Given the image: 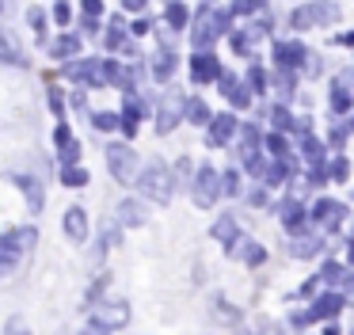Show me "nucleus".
<instances>
[{
  "label": "nucleus",
  "instance_id": "17",
  "mask_svg": "<svg viewBox=\"0 0 354 335\" xmlns=\"http://www.w3.org/2000/svg\"><path fill=\"white\" fill-rule=\"evenodd\" d=\"M225 251H229V255H240L248 266H259L263 259H267V251H263V244H255V240H232Z\"/></svg>",
  "mask_w": 354,
  "mask_h": 335
},
{
  "label": "nucleus",
  "instance_id": "50",
  "mask_svg": "<svg viewBox=\"0 0 354 335\" xmlns=\"http://www.w3.org/2000/svg\"><path fill=\"white\" fill-rule=\"evenodd\" d=\"M8 335H27V327L19 320H8Z\"/></svg>",
  "mask_w": 354,
  "mask_h": 335
},
{
  "label": "nucleus",
  "instance_id": "18",
  "mask_svg": "<svg viewBox=\"0 0 354 335\" xmlns=\"http://www.w3.org/2000/svg\"><path fill=\"white\" fill-rule=\"evenodd\" d=\"M335 312H343V293H320L313 301V309H308V316L313 320H331Z\"/></svg>",
  "mask_w": 354,
  "mask_h": 335
},
{
  "label": "nucleus",
  "instance_id": "56",
  "mask_svg": "<svg viewBox=\"0 0 354 335\" xmlns=\"http://www.w3.org/2000/svg\"><path fill=\"white\" fill-rule=\"evenodd\" d=\"M0 8H4V0H0Z\"/></svg>",
  "mask_w": 354,
  "mask_h": 335
},
{
  "label": "nucleus",
  "instance_id": "44",
  "mask_svg": "<svg viewBox=\"0 0 354 335\" xmlns=\"http://www.w3.org/2000/svg\"><path fill=\"white\" fill-rule=\"evenodd\" d=\"M328 175H331V179H339V183H343V179H346V160H343V156H339V160H335V164H331V168H328Z\"/></svg>",
  "mask_w": 354,
  "mask_h": 335
},
{
  "label": "nucleus",
  "instance_id": "40",
  "mask_svg": "<svg viewBox=\"0 0 354 335\" xmlns=\"http://www.w3.org/2000/svg\"><path fill=\"white\" fill-rule=\"evenodd\" d=\"M69 19H73V8L65 4V0H57V4H54V23H57V27H69Z\"/></svg>",
  "mask_w": 354,
  "mask_h": 335
},
{
  "label": "nucleus",
  "instance_id": "30",
  "mask_svg": "<svg viewBox=\"0 0 354 335\" xmlns=\"http://www.w3.org/2000/svg\"><path fill=\"white\" fill-rule=\"evenodd\" d=\"M164 19H168V27H171V30L187 27V8L179 4V0H171V4H168V12H164Z\"/></svg>",
  "mask_w": 354,
  "mask_h": 335
},
{
  "label": "nucleus",
  "instance_id": "46",
  "mask_svg": "<svg viewBox=\"0 0 354 335\" xmlns=\"http://www.w3.org/2000/svg\"><path fill=\"white\" fill-rule=\"evenodd\" d=\"M259 335H282V327L274 320H259Z\"/></svg>",
  "mask_w": 354,
  "mask_h": 335
},
{
  "label": "nucleus",
  "instance_id": "4",
  "mask_svg": "<svg viewBox=\"0 0 354 335\" xmlns=\"http://www.w3.org/2000/svg\"><path fill=\"white\" fill-rule=\"evenodd\" d=\"M107 168H111V175H115L118 183L130 187L133 175H138V152H133L130 145H111L107 149Z\"/></svg>",
  "mask_w": 354,
  "mask_h": 335
},
{
  "label": "nucleus",
  "instance_id": "51",
  "mask_svg": "<svg viewBox=\"0 0 354 335\" xmlns=\"http://www.w3.org/2000/svg\"><path fill=\"white\" fill-rule=\"evenodd\" d=\"M95 30H100V23H95L92 15H84V35H95Z\"/></svg>",
  "mask_w": 354,
  "mask_h": 335
},
{
  "label": "nucleus",
  "instance_id": "33",
  "mask_svg": "<svg viewBox=\"0 0 354 335\" xmlns=\"http://www.w3.org/2000/svg\"><path fill=\"white\" fill-rule=\"evenodd\" d=\"M308 8H313L316 23H335L339 19V4H308Z\"/></svg>",
  "mask_w": 354,
  "mask_h": 335
},
{
  "label": "nucleus",
  "instance_id": "53",
  "mask_svg": "<svg viewBox=\"0 0 354 335\" xmlns=\"http://www.w3.org/2000/svg\"><path fill=\"white\" fill-rule=\"evenodd\" d=\"M126 8H130V12H141V8H145V0H122Z\"/></svg>",
  "mask_w": 354,
  "mask_h": 335
},
{
  "label": "nucleus",
  "instance_id": "3",
  "mask_svg": "<svg viewBox=\"0 0 354 335\" xmlns=\"http://www.w3.org/2000/svg\"><path fill=\"white\" fill-rule=\"evenodd\" d=\"M31 240H35V228L0 236V278H8V274L19 266V255H24V248H27Z\"/></svg>",
  "mask_w": 354,
  "mask_h": 335
},
{
  "label": "nucleus",
  "instance_id": "39",
  "mask_svg": "<svg viewBox=\"0 0 354 335\" xmlns=\"http://www.w3.org/2000/svg\"><path fill=\"white\" fill-rule=\"evenodd\" d=\"M214 312H217V316H221V320H240V312L232 309V305L225 301V297H214Z\"/></svg>",
  "mask_w": 354,
  "mask_h": 335
},
{
  "label": "nucleus",
  "instance_id": "5",
  "mask_svg": "<svg viewBox=\"0 0 354 335\" xmlns=\"http://www.w3.org/2000/svg\"><path fill=\"white\" fill-rule=\"evenodd\" d=\"M217 194H221V187H217V172H214V168H206V164H202L198 172H194L191 198H194L198 206H214V202H217Z\"/></svg>",
  "mask_w": 354,
  "mask_h": 335
},
{
  "label": "nucleus",
  "instance_id": "31",
  "mask_svg": "<svg viewBox=\"0 0 354 335\" xmlns=\"http://www.w3.org/2000/svg\"><path fill=\"white\" fill-rule=\"evenodd\" d=\"M217 187H221V194H232V198H236V194H240V172H232V168H229L225 175H217Z\"/></svg>",
  "mask_w": 354,
  "mask_h": 335
},
{
  "label": "nucleus",
  "instance_id": "42",
  "mask_svg": "<svg viewBox=\"0 0 354 335\" xmlns=\"http://www.w3.org/2000/svg\"><path fill=\"white\" fill-rule=\"evenodd\" d=\"M27 23L42 35V27H46V12H42V8H31V12H27Z\"/></svg>",
  "mask_w": 354,
  "mask_h": 335
},
{
  "label": "nucleus",
  "instance_id": "37",
  "mask_svg": "<svg viewBox=\"0 0 354 335\" xmlns=\"http://www.w3.org/2000/svg\"><path fill=\"white\" fill-rule=\"evenodd\" d=\"M267 84H270V76L263 73L259 65H252V69H248V88H252V91H263Z\"/></svg>",
  "mask_w": 354,
  "mask_h": 335
},
{
  "label": "nucleus",
  "instance_id": "43",
  "mask_svg": "<svg viewBox=\"0 0 354 335\" xmlns=\"http://www.w3.org/2000/svg\"><path fill=\"white\" fill-rule=\"evenodd\" d=\"M77 156H80V141H69L62 149V160H65V164H77Z\"/></svg>",
  "mask_w": 354,
  "mask_h": 335
},
{
  "label": "nucleus",
  "instance_id": "32",
  "mask_svg": "<svg viewBox=\"0 0 354 335\" xmlns=\"http://www.w3.org/2000/svg\"><path fill=\"white\" fill-rule=\"evenodd\" d=\"M313 23H316V19H313V8H308V4L297 8V12H290V27H293V30H308Z\"/></svg>",
  "mask_w": 354,
  "mask_h": 335
},
{
  "label": "nucleus",
  "instance_id": "6",
  "mask_svg": "<svg viewBox=\"0 0 354 335\" xmlns=\"http://www.w3.org/2000/svg\"><path fill=\"white\" fill-rule=\"evenodd\" d=\"M183 103L187 99L179 96L176 88H171V96H164L160 111H156V129H160V134H171V129L179 126V118H183Z\"/></svg>",
  "mask_w": 354,
  "mask_h": 335
},
{
  "label": "nucleus",
  "instance_id": "47",
  "mask_svg": "<svg viewBox=\"0 0 354 335\" xmlns=\"http://www.w3.org/2000/svg\"><path fill=\"white\" fill-rule=\"evenodd\" d=\"M100 12H103V0H84V15H92V19H95Z\"/></svg>",
  "mask_w": 354,
  "mask_h": 335
},
{
  "label": "nucleus",
  "instance_id": "52",
  "mask_svg": "<svg viewBox=\"0 0 354 335\" xmlns=\"http://www.w3.org/2000/svg\"><path fill=\"white\" fill-rule=\"evenodd\" d=\"M130 30H133V35L141 38V35H149V23H145V19H138V23H133V27H130Z\"/></svg>",
  "mask_w": 354,
  "mask_h": 335
},
{
  "label": "nucleus",
  "instance_id": "23",
  "mask_svg": "<svg viewBox=\"0 0 354 335\" xmlns=\"http://www.w3.org/2000/svg\"><path fill=\"white\" fill-rule=\"evenodd\" d=\"M282 225L290 228V233H301V225H305V210H301V202H286L282 206Z\"/></svg>",
  "mask_w": 354,
  "mask_h": 335
},
{
  "label": "nucleus",
  "instance_id": "27",
  "mask_svg": "<svg viewBox=\"0 0 354 335\" xmlns=\"http://www.w3.org/2000/svg\"><path fill=\"white\" fill-rule=\"evenodd\" d=\"M274 88H278V96H293V88H297V69H278Z\"/></svg>",
  "mask_w": 354,
  "mask_h": 335
},
{
  "label": "nucleus",
  "instance_id": "7",
  "mask_svg": "<svg viewBox=\"0 0 354 335\" xmlns=\"http://www.w3.org/2000/svg\"><path fill=\"white\" fill-rule=\"evenodd\" d=\"M346 217V206L335 202V198H320V202L313 206V221L324 228V233H331V228H339Z\"/></svg>",
  "mask_w": 354,
  "mask_h": 335
},
{
  "label": "nucleus",
  "instance_id": "11",
  "mask_svg": "<svg viewBox=\"0 0 354 335\" xmlns=\"http://www.w3.org/2000/svg\"><path fill=\"white\" fill-rule=\"evenodd\" d=\"M324 251V236H316V233H293V240H290V255L293 259H313V255H320Z\"/></svg>",
  "mask_w": 354,
  "mask_h": 335
},
{
  "label": "nucleus",
  "instance_id": "19",
  "mask_svg": "<svg viewBox=\"0 0 354 335\" xmlns=\"http://www.w3.org/2000/svg\"><path fill=\"white\" fill-rule=\"evenodd\" d=\"M118 225H122V228L145 225V210H141L138 198H126V202H118Z\"/></svg>",
  "mask_w": 354,
  "mask_h": 335
},
{
  "label": "nucleus",
  "instance_id": "41",
  "mask_svg": "<svg viewBox=\"0 0 354 335\" xmlns=\"http://www.w3.org/2000/svg\"><path fill=\"white\" fill-rule=\"evenodd\" d=\"M270 118H274V129H293V114L286 111V107H278V111H270Z\"/></svg>",
  "mask_w": 354,
  "mask_h": 335
},
{
  "label": "nucleus",
  "instance_id": "9",
  "mask_svg": "<svg viewBox=\"0 0 354 335\" xmlns=\"http://www.w3.org/2000/svg\"><path fill=\"white\" fill-rule=\"evenodd\" d=\"M305 57H308V50L297 42V38H282V42H274V61H278V69H297Z\"/></svg>",
  "mask_w": 354,
  "mask_h": 335
},
{
  "label": "nucleus",
  "instance_id": "1",
  "mask_svg": "<svg viewBox=\"0 0 354 335\" xmlns=\"http://www.w3.org/2000/svg\"><path fill=\"white\" fill-rule=\"evenodd\" d=\"M133 183L141 187V194H149L153 202H160V206L171 202V194H176V179H171L168 164H160V160H153L141 175H133Z\"/></svg>",
  "mask_w": 354,
  "mask_h": 335
},
{
  "label": "nucleus",
  "instance_id": "29",
  "mask_svg": "<svg viewBox=\"0 0 354 335\" xmlns=\"http://www.w3.org/2000/svg\"><path fill=\"white\" fill-rule=\"evenodd\" d=\"M62 183H65V187H84L88 172H84V168H77V164H65L62 168Z\"/></svg>",
  "mask_w": 354,
  "mask_h": 335
},
{
  "label": "nucleus",
  "instance_id": "8",
  "mask_svg": "<svg viewBox=\"0 0 354 335\" xmlns=\"http://www.w3.org/2000/svg\"><path fill=\"white\" fill-rule=\"evenodd\" d=\"M130 320V305L126 301H103L92 312V327H122Z\"/></svg>",
  "mask_w": 354,
  "mask_h": 335
},
{
  "label": "nucleus",
  "instance_id": "12",
  "mask_svg": "<svg viewBox=\"0 0 354 335\" xmlns=\"http://www.w3.org/2000/svg\"><path fill=\"white\" fill-rule=\"evenodd\" d=\"M141 114H145V103L138 99V91H126V107H122V114H118V126L126 129V134H138V122H141Z\"/></svg>",
  "mask_w": 354,
  "mask_h": 335
},
{
  "label": "nucleus",
  "instance_id": "55",
  "mask_svg": "<svg viewBox=\"0 0 354 335\" xmlns=\"http://www.w3.org/2000/svg\"><path fill=\"white\" fill-rule=\"evenodd\" d=\"M324 335H343V332H339V327H331V324H328V327H324Z\"/></svg>",
  "mask_w": 354,
  "mask_h": 335
},
{
  "label": "nucleus",
  "instance_id": "10",
  "mask_svg": "<svg viewBox=\"0 0 354 335\" xmlns=\"http://www.w3.org/2000/svg\"><path fill=\"white\" fill-rule=\"evenodd\" d=\"M221 76V65H217V57L209 50H202V53H194L191 57V80L194 84H209V80H217Z\"/></svg>",
  "mask_w": 354,
  "mask_h": 335
},
{
  "label": "nucleus",
  "instance_id": "45",
  "mask_svg": "<svg viewBox=\"0 0 354 335\" xmlns=\"http://www.w3.org/2000/svg\"><path fill=\"white\" fill-rule=\"evenodd\" d=\"M69 141H73L69 126H57V129H54V145H57V149H65V145H69Z\"/></svg>",
  "mask_w": 354,
  "mask_h": 335
},
{
  "label": "nucleus",
  "instance_id": "54",
  "mask_svg": "<svg viewBox=\"0 0 354 335\" xmlns=\"http://www.w3.org/2000/svg\"><path fill=\"white\" fill-rule=\"evenodd\" d=\"M84 335H111V332H103V327H88Z\"/></svg>",
  "mask_w": 354,
  "mask_h": 335
},
{
  "label": "nucleus",
  "instance_id": "2",
  "mask_svg": "<svg viewBox=\"0 0 354 335\" xmlns=\"http://www.w3.org/2000/svg\"><path fill=\"white\" fill-rule=\"evenodd\" d=\"M115 73H118L115 61H100V57H80V61H69V65H65V76H73V80H80V84H92V88L111 84Z\"/></svg>",
  "mask_w": 354,
  "mask_h": 335
},
{
  "label": "nucleus",
  "instance_id": "25",
  "mask_svg": "<svg viewBox=\"0 0 354 335\" xmlns=\"http://www.w3.org/2000/svg\"><path fill=\"white\" fill-rule=\"evenodd\" d=\"M236 233H240V228H236V221H232V213H225V217H217V225H214V236L225 244V248H229V244L236 240Z\"/></svg>",
  "mask_w": 354,
  "mask_h": 335
},
{
  "label": "nucleus",
  "instance_id": "24",
  "mask_svg": "<svg viewBox=\"0 0 354 335\" xmlns=\"http://www.w3.org/2000/svg\"><path fill=\"white\" fill-rule=\"evenodd\" d=\"M183 111H187V118H191L194 126H209V118H214V114H209V107L202 103V99H187Z\"/></svg>",
  "mask_w": 354,
  "mask_h": 335
},
{
  "label": "nucleus",
  "instance_id": "34",
  "mask_svg": "<svg viewBox=\"0 0 354 335\" xmlns=\"http://www.w3.org/2000/svg\"><path fill=\"white\" fill-rule=\"evenodd\" d=\"M92 126H95V129H103V134H107V129L115 134V129H118V114H111V111H95V114H92Z\"/></svg>",
  "mask_w": 354,
  "mask_h": 335
},
{
  "label": "nucleus",
  "instance_id": "14",
  "mask_svg": "<svg viewBox=\"0 0 354 335\" xmlns=\"http://www.w3.org/2000/svg\"><path fill=\"white\" fill-rule=\"evenodd\" d=\"M240 122L232 118V114H217V118H209V145H229L232 137H236Z\"/></svg>",
  "mask_w": 354,
  "mask_h": 335
},
{
  "label": "nucleus",
  "instance_id": "22",
  "mask_svg": "<svg viewBox=\"0 0 354 335\" xmlns=\"http://www.w3.org/2000/svg\"><path fill=\"white\" fill-rule=\"evenodd\" d=\"M80 53V38L77 35H62L50 42V57H77Z\"/></svg>",
  "mask_w": 354,
  "mask_h": 335
},
{
  "label": "nucleus",
  "instance_id": "15",
  "mask_svg": "<svg viewBox=\"0 0 354 335\" xmlns=\"http://www.w3.org/2000/svg\"><path fill=\"white\" fill-rule=\"evenodd\" d=\"M331 111L335 114H346L351 111V69L335 76V88H331Z\"/></svg>",
  "mask_w": 354,
  "mask_h": 335
},
{
  "label": "nucleus",
  "instance_id": "49",
  "mask_svg": "<svg viewBox=\"0 0 354 335\" xmlns=\"http://www.w3.org/2000/svg\"><path fill=\"white\" fill-rule=\"evenodd\" d=\"M308 320H313V316H308V309H301V312H293V324H297V327H305V324H308Z\"/></svg>",
  "mask_w": 354,
  "mask_h": 335
},
{
  "label": "nucleus",
  "instance_id": "48",
  "mask_svg": "<svg viewBox=\"0 0 354 335\" xmlns=\"http://www.w3.org/2000/svg\"><path fill=\"white\" fill-rule=\"evenodd\" d=\"M346 141V126H335V129H331V145H335V149H339V145H343Z\"/></svg>",
  "mask_w": 354,
  "mask_h": 335
},
{
  "label": "nucleus",
  "instance_id": "16",
  "mask_svg": "<svg viewBox=\"0 0 354 335\" xmlns=\"http://www.w3.org/2000/svg\"><path fill=\"white\" fill-rule=\"evenodd\" d=\"M65 233H69L73 244H84V236H88V213L80 210V206H69V210H65Z\"/></svg>",
  "mask_w": 354,
  "mask_h": 335
},
{
  "label": "nucleus",
  "instance_id": "38",
  "mask_svg": "<svg viewBox=\"0 0 354 335\" xmlns=\"http://www.w3.org/2000/svg\"><path fill=\"white\" fill-rule=\"evenodd\" d=\"M301 149H305V156H308V160H316V164H320V160H324V145L316 141L313 134H308L305 141H301Z\"/></svg>",
  "mask_w": 354,
  "mask_h": 335
},
{
  "label": "nucleus",
  "instance_id": "36",
  "mask_svg": "<svg viewBox=\"0 0 354 335\" xmlns=\"http://www.w3.org/2000/svg\"><path fill=\"white\" fill-rule=\"evenodd\" d=\"M107 50H122V19H111V30L103 35Z\"/></svg>",
  "mask_w": 354,
  "mask_h": 335
},
{
  "label": "nucleus",
  "instance_id": "20",
  "mask_svg": "<svg viewBox=\"0 0 354 335\" xmlns=\"http://www.w3.org/2000/svg\"><path fill=\"white\" fill-rule=\"evenodd\" d=\"M176 69H179V57H176V50H160L153 57V76L156 80H171V76H176Z\"/></svg>",
  "mask_w": 354,
  "mask_h": 335
},
{
  "label": "nucleus",
  "instance_id": "28",
  "mask_svg": "<svg viewBox=\"0 0 354 335\" xmlns=\"http://www.w3.org/2000/svg\"><path fill=\"white\" fill-rule=\"evenodd\" d=\"M19 187H24V194H27V202H31V210H42V187H39V179L24 175V179H19Z\"/></svg>",
  "mask_w": 354,
  "mask_h": 335
},
{
  "label": "nucleus",
  "instance_id": "35",
  "mask_svg": "<svg viewBox=\"0 0 354 335\" xmlns=\"http://www.w3.org/2000/svg\"><path fill=\"white\" fill-rule=\"evenodd\" d=\"M267 149L274 152L278 160H290V141H286L282 134H270V137H267Z\"/></svg>",
  "mask_w": 354,
  "mask_h": 335
},
{
  "label": "nucleus",
  "instance_id": "21",
  "mask_svg": "<svg viewBox=\"0 0 354 335\" xmlns=\"http://www.w3.org/2000/svg\"><path fill=\"white\" fill-rule=\"evenodd\" d=\"M0 61H4V65H24V50L12 42V35L4 27H0Z\"/></svg>",
  "mask_w": 354,
  "mask_h": 335
},
{
  "label": "nucleus",
  "instance_id": "13",
  "mask_svg": "<svg viewBox=\"0 0 354 335\" xmlns=\"http://www.w3.org/2000/svg\"><path fill=\"white\" fill-rule=\"evenodd\" d=\"M217 80H221V96H225V99H229V103H232V107H236V111H244V107H248V103H252V91H248V88H244V84H240V80H236V76H229V73H221V76H217Z\"/></svg>",
  "mask_w": 354,
  "mask_h": 335
},
{
  "label": "nucleus",
  "instance_id": "26",
  "mask_svg": "<svg viewBox=\"0 0 354 335\" xmlns=\"http://www.w3.org/2000/svg\"><path fill=\"white\" fill-rule=\"evenodd\" d=\"M320 278L328 282V286H346V282H351V274H346V266H343V263H324Z\"/></svg>",
  "mask_w": 354,
  "mask_h": 335
}]
</instances>
